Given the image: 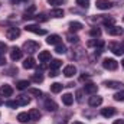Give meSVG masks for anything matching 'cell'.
Listing matches in <instances>:
<instances>
[{"label":"cell","mask_w":124,"mask_h":124,"mask_svg":"<svg viewBox=\"0 0 124 124\" xmlns=\"http://www.w3.org/2000/svg\"><path fill=\"white\" fill-rule=\"evenodd\" d=\"M121 65H123V68H124V59H123V62H121Z\"/></svg>","instance_id":"7dc6e473"},{"label":"cell","mask_w":124,"mask_h":124,"mask_svg":"<svg viewBox=\"0 0 124 124\" xmlns=\"http://www.w3.org/2000/svg\"><path fill=\"white\" fill-rule=\"evenodd\" d=\"M104 85H105L107 88H121V87H123V84L118 82V81H105Z\"/></svg>","instance_id":"d6986e66"},{"label":"cell","mask_w":124,"mask_h":124,"mask_svg":"<svg viewBox=\"0 0 124 124\" xmlns=\"http://www.w3.org/2000/svg\"><path fill=\"white\" fill-rule=\"evenodd\" d=\"M113 124H124V120H116Z\"/></svg>","instance_id":"ee69618b"},{"label":"cell","mask_w":124,"mask_h":124,"mask_svg":"<svg viewBox=\"0 0 124 124\" xmlns=\"http://www.w3.org/2000/svg\"><path fill=\"white\" fill-rule=\"evenodd\" d=\"M28 87H29V81H26V79H22V81H19V82L16 84V88L20 90V91H22V90H26Z\"/></svg>","instance_id":"d4e9b609"},{"label":"cell","mask_w":124,"mask_h":124,"mask_svg":"<svg viewBox=\"0 0 124 124\" xmlns=\"http://www.w3.org/2000/svg\"><path fill=\"white\" fill-rule=\"evenodd\" d=\"M39 48H40V45H39L38 42H35V40H26V42L23 43V49H25V51H28L29 54L36 52Z\"/></svg>","instance_id":"6da1fadb"},{"label":"cell","mask_w":124,"mask_h":124,"mask_svg":"<svg viewBox=\"0 0 124 124\" xmlns=\"http://www.w3.org/2000/svg\"><path fill=\"white\" fill-rule=\"evenodd\" d=\"M77 74V68L74 66V65H66L65 68H63V75L66 77V78H71V77H74Z\"/></svg>","instance_id":"9c48e42d"},{"label":"cell","mask_w":124,"mask_h":124,"mask_svg":"<svg viewBox=\"0 0 124 124\" xmlns=\"http://www.w3.org/2000/svg\"><path fill=\"white\" fill-rule=\"evenodd\" d=\"M58 75V71L56 69H51L49 71V77H56Z\"/></svg>","instance_id":"b9f144b4"},{"label":"cell","mask_w":124,"mask_h":124,"mask_svg":"<svg viewBox=\"0 0 124 124\" xmlns=\"http://www.w3.org/2000/svg\"><path fill=\"white\" fill-rule=\"evenodd\" d=\"M85 79H90V75H82L81 77V81H85Z\"/></svg>","instance_id":"7bdbcfd3"},{"label":"cell","mask_w":124,"mask_h":124,"mask_svg":"<svg viewBox=\"0 0 124 124\" xmlns=\"http://www.w3.org/2000/svg\"><path fill=\"white\" fill-rule=\"evenodd\" d=\"M95 4H97V9H100V10H108L113 6V3L110 0H97Z\"/></svg>","instance_id":"8992f818"},{"label":"cell","mask_w":124,"mask_h":124,"mask_svg":"<svg viewBox=\"0 0 124 124\" xmlns=\"http://www.w3.org/2000/svg\"><path fill=\"white\" fill-rule=\"evenodd\" d=\"M6 49H7L6 43H4V42H0V54H4V52H6Z\"/></svg>","instance_id":"f35d334b"},{"label":"cell","mask_w":124,"mask_h":124,"mask_svg":"<svg viewBox=\"0 0 124 124\" xmlns=\"http://www.w3.org/2000/svg\"><path fill=\"white\" fill-rule=\"evenodd\" d=\"M20 58H22V51H20L17 46L12 48V49H10V59H12V61H19Z\"/></svg>","instance_id":"ba28073f"},{"label":"cell","mask_w":124,"mask_h":124,"mask_svg":"<svg viewBox=\"0 0 124 124\" xmlns=\"http://www.w3.org/2000/svg\"><path fill=\"white\" fill-rule=\"evenodd\" d=\"M17 120H19L20 123H28V121L31 120V117H29V113H19V116H17Z\"/></svg>","instance_id":"603a6c76"},{"label":"cell","mask_w":124,"mask_h":124,"mask_svg":"<svg viewBox=\"0 0 124 124\" xmlns=\"http://www.w3.org/2000/svg\"><path fill=\"white\" fill-rule=\"evenodd\" d=\"M36 66V62L33 58H26L25 61H23V68L25 69H32V68H35Z\"/></svg>","instance_id":"ac0fdd59"},{"label":"cell","mask_w":124,"mask_h":124,"mask_svg":"<svg viewBox=\"0 0 124 124\" xmlns=\"http://www.w3.org/2000/svg\"><path fill=\"white\" fill-rule=\"evenodd\" d=\"M62 65V62L59 61V59H51V69H58L59 66Z\"/></svg>","instance_id":"83f0119b"},{"label":"cell","mask_w":124,"mask_h":124,"mask_svg":"<svg viewBox=\"0 0 124 124\" xmlns=\"http://www.w3.org/2000/svg\"><path fill=\"white\" fill-rule=\"evenodd\" d=\"M110 46V51H113V54L114 55H123L124 54V51H123V48H121V45L120 43H116V42H113V43H110L108 45Z\"/></svg>","instance_id":"52a82bcc"},{"label":"cell","mask_w":124,"mask_h":124,"mask_svg":"<svg viewBox=\"0 0 124 124\" xmlns=\"http://www.w3.org/2000/svg\"><path fill=\"white\" fill-rule=\"evenodd\" d=\"M62 102H63L65 105H71V104L74 102V95L69 94V93L63 94V95H62Z\"/></svg>","instance_id":"e0dca14e"},{"label":"cell","mask_w":124,"mask_h":124,"mask_svg":"<svg viewBox=\"0 0 124 124\" xmlns=\"http://www.w3.org/2000/svg\"><path fill=\"white\" fill-rule=\"evenodd\" d=\"M114 100H117V101H124V90L123 91H118V93L114 95Z\"/></svg>","instance_id":"d6a6232c"},{"label":"cell","mask_w":124,"mask_h":124,"mask_svg":"<svg viewBox=\"0 0 124 124\" xmlns=\"http://www.w3.org/2000/svg\"><path fill=\"white\" fill-rule=\"evenodd\" d=\"M29 94L36 95V97H42V91L40 90H36V88H29Z\"/></svg>","instance_id":"1f68e13d"},{"label":"cell","mask_w":124,"mask_h":124,"mask_svg":"<svg viewBox=\"0 0 124 124\" xmlns=\"http://www.w3.org/2000/svg\"><path fill=\"white\" fill-rule=\"evenodd\" d=\"M4 63H6V58H4V55H3V54H0V66H1V65H4Z\"/></svg>","instance_id":"60d3db41"},{"label":"cell","mask_w":124,"mask_h":124,"mask_svg":"<svg viewBox=\"0 0 124 124\" xmlns=\"http://www.w3.org/2000/svg\"><path fill=\"white\" fill-rule=\"evenodd\" d=\"M25 29H26L28 32L35 33V35H46V31H45V29H42V28H39L38 25H28Z\"/></svg>","instance_id":"277c9868"},{"label":"cell","mask_w":124,"mask_h":124,"mask_svg":"<svg viewBox=\"0 0 124 124\" xmlns=\"http://www.w3.org/2000/svg\"><path fill=\"white\" fill-rule=\"evenodd\" d=\"M0 94H1L3 97H10V95L13 94V88H12L9 84H4V85H1V88H0Z\"/></svg>","instance_id":"5bb4252c"},{"label":"cell","mask_w":124,"mask_h":124,"mask_svg":"<svg viewBox=\"0 0 124 124\" xmlns=\"http://www.w3.org/2000/svg\"><path fill=\"white\" fill-rule=\"evenodd\" d=\"M84 91H85L87 94L94 95V94H97V91H98V87H97L95 84H93V82H88V84L84 85Z\"/></svg>","instance_id":"30bf717a"},{"label":"cell","mask_w":124,"mask_h":124,"mask_svg":"<svg viewBox=\"0 0 124 124\" xmlns=\"http://www.w3.org/2000/svg\"><path fill=\"white\" fill-rule=\"evenodd\" d=\"M55 52H56V54H59V55H61V54H65V52H66V46H65V45H62V43L56 45Z\"/></svg>","instance_id":"f546056e"},{"label":"cell","mask_w":124,"mask_h":124,"mask_svg":"<svg viewBox=\"0 0 124 124\" xmlns=\"http://www.w3.org/2000/svg\"><path fill=\"white\" fill-rule=\"evenodd\" d=\"M102 66L105 69H108V71H116L118 68V62L116 61V59H113V58H105L102 61Z\"/></svg>","instance_id":"7a4b0ae2"},{"label":"cell","mask_w":124,"mask_h":124,"mask_svg":"<svg viewBox=\"0 0 124 124\" xmlns=\"http://www.w3.org/2000/svg\"><path fill=\"white\" fill-rule=\"evenodd\" d=\"M77 4H78L79 7H84V9H87V7L90 6V1H88V0H77Z\"/></svg>","instance_id":"4dcf8cb0"},{"label":"cell","mask_w":124,"mask_h":124,"mask_svg":"<svg viewBox=\"0 0 124 124\" xmlns=\"http://www.w3.org/2000/svg\"><path fill=\"white\" fill-rule=\"evenodd\" d=\"M82 29V23L79 22H71L69 23V32H78Z\"/></svg>","instance_id":"44dd1931"},{"label":"cell","mask_w":124,"mask_h":124,"mask_svg":"<svg viewBox=\"0 0 124 124\" xmlns=\"http://www.w3.org/2000/svg\"><path fill=\"white\" fill-rule=\"evenodd\" d=\"M45 108H46L48 111H56V110H58V105H56V102H55L54 100L46 98V100H45Z\"/></svg>","instance_id":"8fae6325"},{"label":"cell","mask_w":124,"mask_h":124,"mask_svg":"<svg viewBox=\"0 0 124 124\" xmlns=\"http://www.w3.org/2000/svg\"><path fill=\"white\" fill-rule=\"evenodd\" d=\"M65 0H48V3L49 4H52V6H59V4H62Z\"/></svg>","instance_id":"74e56055"},{"label":"cell","mask_w":124,"mask_h":124,"mask_svg":"<svg viewBox=\"0 0 124 124\" xmlns=\"http://www.w3.org/2000/svg\"><path fill=\"white\" fill-rule=\"evenodd\" d=\"M68 40H69L71 43H77V42L79 40V38H78L77 35H74V36H72V35H69V36H68Z\"/></svg>","instance_id":"d590c367"},{"label":"cell","mask_w":124,"mask_h":124,"mask_svg":"<svg viewBox=\"0 0 124 124\" xmlns=\"http://www.w3.org/2000/svg\"><path fill=\"white\" fill-rule=\"evenodd\" d=\"M46 43L49 45H59L61 43V36L59 35H49L46 39Z\"/></svg>","instance_id":"9a60e30c"},{"label":"cell","mask_w":124,"mask_h":124,"mask_svg":"<svg viewBox=\"0 0 124 124\" xmlns=\"http://www.w3.org/2000/svg\"><path fill=\"white\" fill-rule=\"evenodd\" d=\"M32 81L36 82V84L42 82V81H43V75H42V72H36V74H33V75H32Z\"/></svg>","instance_id":"484cf974"},{"label":"cell","mask_w":124,"mask_h":124,"mask_svg":"<svg viewBox=\"0 0 124 124\" xmlns=\"http://www.w3.org/2000/svg\"><path fill=\"white\" fill-rule=\"evenodd\" d=\"M121 48H123V51H124V42H123V43H121Z\"/></svg>","instance_id":"bcb514c9"},{"label":"cell","mask_w":124,"mask_h":124,"mask_svg":"<svg viewBox=\"0 0 124 124\" xmlns=\"http://www.w3.org/2000/svg\"><path fill=\"white\" fill-rule=\"evenodd\" d=\"M116 113H117V111H116V108H113V107H107V108H102V110H101V116L105 117V118L113 117Z\"/></svg>","instance_id":"7c38bea8"},{"label":"cell","mask_w":124,"mask_h":124,"mask_svg":"<svg viewBox=\"0 0 124 124\" xmlns=\"http://www.w3.org/2000/svg\"><path fill=\"white\" fill-rule=\"evenodd\" d=\"M51 16L52 17H62L63 16V10L62 9H52L51 10Z\"/></svg>","instance_id":"4316f807"},{"label":"cell","mask_w":124,"mask_h":124,"mask_svg":"<svg viewBox=\"0 0 124 124\" xmlns=\"http://www.w3.org/2000/svg\"><path fill=\"white\" fill-rule=\"evenodd\" d=\"M72 124H84V123H79V121H74Z\"/></svg>","instance_id":"f6af8a7d"},{"label":"cell","mask_w":124,"mask_h":124,"mask_svg":"<svg viewBox=\"0 0 124 124\" xmlns=\"http://www.w3.org/2000/svg\"><path fill=\"white\" fill-rule=\"evenodd\" d=\"M102 22H104V25H105L107 28H108V26H113V25H114V19H113V17H110V19H107V17H105V19H104Z\"/></svg>","instance_id":"836d02e7"},{"label":"cell","mask_w":124,"mask_h":124,"mask_svg":"<svg viewBox=\"0 0 124 124\" xmlns=\"http://www.w3.org/2000/svg\"><path fill=\"white\" fill-rule=\"evenodd\" d=\"M33 17H35L38 22H46V19H48L45 15H36V16H33Z\"/></svg>","instance_id":"e575fe53"},{"label":"cell","mask_w":124,"mask_h":124,"mask_svg":"<svg viewBox=\"0 0 124 124\" xmlns=\"http://www.w3.org/2000/svg\"><path fill=\"white\" fill-rule=\"evenodd\" d=\"M29 117H31V120H39L40 117H42V114H40V111L39 110H36V108H32L31 111H29Z\"/></svg>","instance_id":"ffe728a7"},{"label":"cell","mask_w":124,"mask_h":124,"mask_svg":"<svg viewBox=\"0 0 124 124\" xmlns=\"http://www.w3.org/2000/svg\"><path fill=\"white\" fill-rule=\"evenodd\" d=\"M20 36V29L19 28H9L7 31H6V38L9 39V40H15L16 38H19Z\"/></svg>","instance_id":"3957f363"},{"label":"cell","mask_w":124,"mask_h":124,"mask_svg":"<svg viewBox=\"0 0 124 124\" xmlns=\"http://www.w3.org/2000/svg\"><path fill=\"white\" fill-rule=\"evenodd\" d=\"M75 97H77V101H82V91H77V94H75Z\"/></svg>","instance_id":"ab89813d"},{"label":"cell","mask_w":124,"mask_h":124,"mask_svg":"<svg viewBox=\"0 0 124 124\" xmlns=\"http://www.w3.org/2000/svg\"><path fill=\"white\" fill-rule=\"evenodd\" d=\"M48 61H51V52L49 51L39 52V62H48Z\"/></svg>","instance_id":"2e32d148"},{"label":"cell","mask_w":124,"mask_h":124,"mask_svg":"<svg viewBox=\"0 0 124 124\" xmlns=\"http://www.w3.org/2000/svg\"><path fill=\"white\" fill-rule=\"evenodd\" d=\"M90 35H91L93 38H100V36H101V29H100V28H93V29L90 31Z\"/></svg>","instance_id":"f1b7e54d"},{"label":"cell","mask_w":124,"mask_h":124,"mask_svg":"<svg viewBox=\"0 0 124 124\" xmlns=\"http://www.w3.org/2000/svg\"><path fill=\"white\" fill-rule=\"evenodd\" d=\"M1 104H3V101H1V100H0V105H1Z\"/></svg>","instance_id":"c3c4849f"},{"label":"cell","mask_w":124,"mask_h":124,"mask_svg":"<svg viewBox=\"0 0 124 124\" xmlns=\"http://www.w3.org/2000/svg\"><path fill=\"white\" fill-rule=\"evenodd\" d=\"M6 105L10 107V108H16V107H19L17 101H6Z\"/></svg>","instance_id":"8d00e7d4"},{"label":"cell","mask_w":124,"mask_h":124,"mask_svg":"<svg viewBox=\"0 0 124 124\" xmlns=\"http://www.w3.org/2000/svg\"><path fill=\"white\" fill-rule=\"evenodd\" d=\"M101 102H102V97H100V95L90 97V100H88V104L91 107H98V105H101Z\"/></svg>","instance_id":"4fadbf2b"},{"label":"cell","mask_w":124,"mask_h":124,"mask_svg":"<svg viewBox=\"0 0 124 124\" xmlns=\"http://www.w3.org/2000/svg\"><path fill=\"white\" fill-rule=\"evenodd\" d=\"M123 28H120V26H116V25H113V26H108L107 28V33L108 35H111V36H120V35H123Z\"/></svg>","instance_id":"5b68a950"},{"label":"cell","mask_w":124,"mask_h":124,"mask_svg":"<svg viewBox=\"0 0 124 124\" xmlns=\"http://www.w3.org/2000/svg\"><path fill=\"white\" fill-rule=\"evenodd\" d=\"M31 102V98L28 97V95H20L19 98H17V104L19 105H28Z\"/></svg>","instance_id":"7402d4cb"},{"label":"cell","mask_w":124,"mask_h":124,"mask_svg":"<svg viewBox=\"0 0 124 124\" xmlns=\"http://www.w3.org/2000/svg\"><path fill=\"white\" fill-rule=\"evenodd\" d=\"M62 84H59V82H54V84H51V91L52 93H55V94H58V93H61L62 91Z\"/></svg>","instance_id":"cb8c5ba5"}]
</instances>
